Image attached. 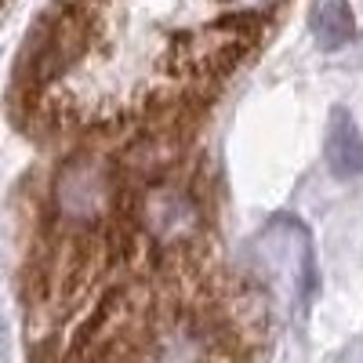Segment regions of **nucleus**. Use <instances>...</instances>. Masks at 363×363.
I'll list each match as a JSON object with an SVG mask.
<instances>
[{"label": "nucleus", "mask_w": 363, "mask_h": 363, "mask_svg": "<svg viewBox=\"0 0 363 363\" xmlns=\"http://www.w3.org/2000/svg\"><path fill=\"white\" fill-rule=\"evenodd\" d=\"M327 160L338 174H349V178L363 171V138L342 113L335 116V124L327 131Z\"/></svg>", "instance_id": "20e7f679"}, {"label": "nucleus", "mask_w": 363, "mask_h": 363, "mask_svg": "<svg viewBox=\"0 0 363 363\" xmlns=\"http://www.w3.org/2000/svg\"><path fill=\"white\" fill-rule=\"evenodd\" d=\"M135 225L157 258H182L203 236V203L186 178H160L138 189Z\"/></svg>", "instance_id": "f03ea898"}, {"label": "nucleus", "mask_w": 363, "mask_h": 363, "mask_svg": "<svg viewBox=\"0 0 363 363\" xmlns=\"http://www.w3.org/2000/svg\"><path fill=\"white\" fill-rule=\"evenodd\" d=\"M124 171L102 149H77L55 171L51 215L66 236H102L120 207Z\"/></svg>", "instance_id": "f257e3e1"}, {"label": "nucleus", "mask_w": 363, "mask_h": 363, "mask_svg": "<svg viewBox=\"0 0 363 363\" xmlns=\"http://www.w3.org/2000/svg\"><path fill=\"white\" fill-rule=\"evenodd\" d=\"M309 26H313L316 44L323 51H338L352 37V11L345 0H313Z\"/></svg>", "instance_id": "7ed1b4c3"}, {"label": "nucleus", "mask_w": 363, "mask_h": 363, "mask_svg": "<svg viewBox=\"0 0 363 363\" xmlns=\"http://www.w3.org/2000/svg\"><path fill=\"white\" fill-rule=\"evenodd\" d=\"M229 15H244V18H265L272 11H280L287 0H222Z\"/></svg>", "instance_id": "39448f33"}]
</instances>
